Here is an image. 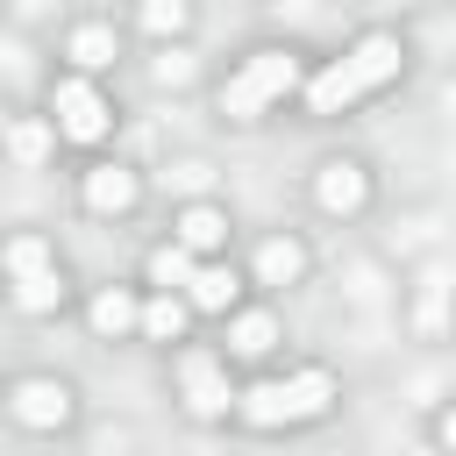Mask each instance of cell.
<instances>
[{
	"label": "cell",
	"instance_id": "1",
	"mask_svg": "<svg viewBox=\"0 0 456 456\" xmlns=\"http://www.w3.org/2000/svg\"><path fill=\"white\" fill-rule=\"evenodd\" d=\"M399 64H406L399 36H363L349 57H335L328 71H314V78H306V107H314V114H342L349 100L378 93L385 78H399Z\"/></svg>",
	"mask_w": 456,
	"mask_h": 456
},
{
	"label": "cell",
	"instance_id": "2",
	"mask_svg": "<svg viewBox=\"0 0 456 456\" xmlns=\"http://www.w3.org/2000/svg\"><path fill=\"white\" fill-rule=\"evenodd\" d=\"M328 399H335V385H328V370H299V378H264V385H249L242 392V420L249 428H285V420H314V413H328Z\"/></svg>",
	"mask_w": 456,
	"mask_h": 456
},
{
	"label": "cell",
	"instance_id": "3",
	"mask_svg": "<svg viewBox=\"0 0 456 456\" xmlns=\"http://www.w3.org/2000/svg\"><path fill=\"white\" fill-rule=\"evenodd\" d=\"M299 86V57L292 50H256L228 86H221V114L228 121H249V114H264L271 100H285Z\"/></svg>",
	"mask_w": 456,
	"mask_h": 456
},
{
	"label": "cell",
	"instance_id": "4",
	"mask_svg": "<svg viewBox=\"0 0 456 456\" xmlns=\"http://www.w3.org/2000/svg\"><path fill=\"white\" fill-rule=\"evenodd\" d=\"M50 121H57L64 142H100V135H107V100H100V86H93V78H57Z\"/></svg>",
	"mask_w": 456,
	"mask_h": 456
},
{
	"label": "cell",
	"instance_id": "5",
	"mask_svg": "<svg viewBox=\"0 0 456 456\" xmlns=\"http://www.w3.org/2000/svg\"><path fill=\"white\" fill-rule=\"evenodd\" d=\"M178 378H185V406L200 413V420H221L235 399H228V378H221V356L214 349H185L178 356Z\"/></svg>",
	"mask_w": 456,
	"mask_h": 456
},
{
	"label": "cell",
	"instance_id": "6",
	"mask_svg": "<svg viewBox=\"0 0 456 456\" xmlns=\"http://www.w3.org/2000/svg\"><path fill=\"white\" fill-rule=\"evenodd\" d=\"M7 406H14L21 428H64V420H71V392H64L57 378H21V385L7 392Z\"/></svg>",
	"mask_w": 456,
	"mask_h": 456
},
{
	"label": "cell",
	"instance_id": "7",
	"mask_svg": "<svg viewBox=\"0 0 456 456\" xmlns=\"http://www.w3.org/2000/svg\"><path fill=\"white\" fill-rule=\"evenodd\" d=\"M314 200H321L328 214H356V207L370 200V178H363V164H349V157L321 164V178H314Z\"/></svg>",
	"mask_w": 456,
	"mask_h": 456
},
{
	"label": "cell",
	"instance_id": "8",
	"mask_svg": "<svg viewBox=\"0 0 456 456\" xmlns=\"http://www.w3.org/2000/svg\"><path fill=\"white\" fill-rule=\"evenodd\" d=\"M86 207H93V214H128V207H135V171H121V164L86 171Z\"/></svg>",
	"mask_w": 456,
	"mask_h": 456
},
{
	"label": "cell",
	"instance_id": "9",
	"mask_svg": "<svg viewBox=\"0 0 456 456\" xmlns=\"http://www.w3.org/2000/svg\"><path fill=\"white\" fill-rule=\"evenodd\" d=\"M64 57H71L78 71H107V64L121 57V43H114V28H107V21H78V28H71V43H64Z\"/></svg>",
	"mask_w": 456,
	"mask_h": 456
},
{
	"label": "cell",
	"instance_id": "10",
	"mask_svg": "<svg viewBox=\"0 0 456 456\" xmlns=\"http://www.w3.org/2000/svg\"><path fill=\"white\" fill-rule=\"evenodd\" d=\"M178 242H185L192 256H214V249L228 242V221H221L214 207H200V200H192V207L178 214Z\"/></svg>",
	"mask_w": 456,
	"mask_h": 456
},
{
	"label": "cell",
	"instance_id": "11",
	"mask_svg": "<svg viewBox=\"0 0 456 456\" xmlns=\"http://www.w3.org/2000/svg\"><path fill=\"white\" fill-rule=\"evenodd\" d=\"M306 271V249L292 242V235H271V242H256V278L264 285H292Z\"/></svg>",
	"mask_w": 456,
	"mask_h": 456
},
{
	"label": "cell",
	"instance_id": "12",
	"mask_svg": "<svg viewBox=\"0 0 456 456\" xmlns=\"http://www.w3.org/2000/svg\"><path fill=\"white\" fill-rule=\"evenodd\" d=\"M235 292H242V285H235L228 264H192V306H200V314H228Z\"/></svg>",
	"mask_w": 456,
	"mask_h": 456
},
{
	"label": "cell",
	"instance_id": "13",
	"mask_svg": "<svg viewBox=\"0 0 456 456\" xmlns=\"http://www.w3.org/2000/svg\"><path fill=\"white\" fill-rule=\"evenodd\" d=\"M93 328H100V335H128V328H142V299L121 292V285L93 292Z\"/></svg>",
	"mask_w": 456,
	"mask_h": 456
},
{
	"label": "cell",
	"instance_id": "14",
	"mask_svg": "<svg viewBox=\"0 0 456 456\" xmlns=\"http://www.w3.org/2000/svg\"><path fill=\"white\" fill-rule=\"evenodd\" d=\"M271 349H278V321H271V314H235V321H228V356H249V363H256V356H271Z\"/></svg>",
	"mask_w": 456,
	"mask_h": 456
},
{
	"label": "cell",
	"instance_id": "15",
	"mask_svg": "<svg viewBox=\"0 0 456 456\" xmlns=\"http://www.w3.org/2000/svg\"><path fill=\"white\" fill-rule=\"evenodd\" d=\"M14 306H21V314H57V306H64L57 264H43V271H21V278H14Z\"/></svg>",
	"mask_w": 456,
	"mask_h": 456
},
{
	"label": "cell",
	"instance_id": "16",
	"mask_svg": "<svg viewBox=\"0 0 456 456\" xmlns=\"http://www.w3.org/2000/svg\"><path fill=\"white\" fill-rule=\"evenodd\" d=\"M192 264H200V256H192V249H185V242H178V235H171V242H157V249H150V278H157V285H164V292H171V285H192Z\"/></svg>",
	"mask_w": 456,
	"mask_h": 456
},
{
	"label": "cell",
	"instance_id": "17",
	"mask_svg": "<svg viewBox=\"0 0 456 456\" xmlns=\"http://www.w3.org/2000/svg\"><path fill=\"white\" fill-rule=\"evenodd\" d=\"M178 328H185V299H178V292H157V299L142 306V335H150V342H178Z\"/></svg>",
	"mask_w": 456,
	"mask_h": 456
},
{
	"label": "cell",
	"instance_id": "18",
	"mask_svg": "<svg viewBox=\"0 0 456 456\" xmlns=\"http://www.w3.org/2000/svg\"><path fill=\"white\" fill-rule=\"evenodd\" d=\"M50 142H57V121H21V128H7L14 164H43V157H50Z\"/></svg>",
	"mask_w": 456,
	"mask_h": 456
},
{
	"label": "cell",
	"instance_id": "19",
	"mask_svg": "<svg viewBox=\"0 0 456 456\" xmlns=\"http://www.w3.org/2000/svg\"><path fill=\"white\" fill-rule=\"evenodd\" d=\"M43 264H50V242H43V235H14V242H7V278L43 271Z\"/></svg>",
	"mask_w": 456,
	"mask_h": 456
},
{
	"label": "cell",
	"instance_id": "20",
	"mask_svg": "<svg viewBox=\"0 0 456 456\" xmlns=\"http://www.w3.org/2000/svg\"><path fill=\"white\" fill-rule=\"evenodd\" d=\"M185 14H192L185 0H142V28H150V36H178Z\"/></svg>",
	"mask_w": 456,
	"mask_h": 456
},
{
	"label": "cell",
	"instance_id": "21",
	"mask_svg": "<svg viewBox=\"0 0 456 456\" xmlns=\"http://www.w3.org/2000/svg\"><path fill=\"white\" fill-rule=\"evenodd\" d=\"M157 78H164V86H185V78H192V57H178V50L157 57Z\"/></svg>",
	"mask_w": 456,
	"mask_h": 456
},
{
	"label": "cell",
	"instance_id": "22",
	"mask_svg": "<svg viewBox=\"0 0 456 456\" xmlns=\"http://www.w3.org/2000/svg\"><path fill=\"white\" fill-rule=\"evenodd\" d=\"M171 178H178V192H200V185H207V171H200V164H178Z\"/></svg>",
	"mask_w": 456,
	"mask_h": 456
},
{
	"label": "cell",
	"instance_id": "23",
	"mask_svg": "<svg viewBox=\"0 0 456 456\" xmlns=\"http://www.w3.org/2000/svg\"><path fill=\"white\" fill-rule=\"evenodd\" d=\"M435 435H442V442H449V449H456V406H449V413H442V420H435Z\"/></svg>",
	"mask_w": 456,
	"mask_h": 456
}]
</instances>
